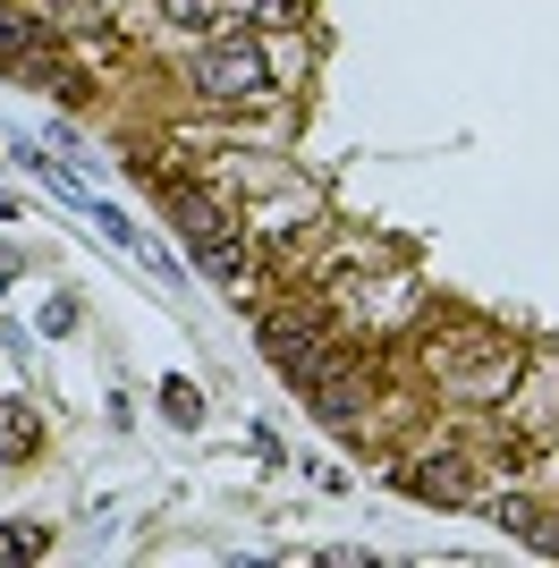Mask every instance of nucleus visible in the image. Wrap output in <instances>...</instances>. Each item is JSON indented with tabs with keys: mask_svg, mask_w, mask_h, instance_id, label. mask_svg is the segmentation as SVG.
I'll return each mask as SVG.
<instances>
[{
	"mask_svg": "<svg viewBox=\"0 0 559 568\" xmlns=\"http://www.w3.org/2000/svg\"><path fill=\"white\" fill-rule=\"evenodd\" d=\"M212 9H221V0H170V18H186V26H204Z\"/></svg>",
	"mask_w": 559,
	"mask_h": 568,
	"instance_id": "obj_6",
	"label": "nucleus"
},
{
	"mask_svg": "<svg viewBox=\"0 0 559 568\" xmlns=\"http://www.w3.org/2000/svg\"><path fill=\"white\" fill-rule=\"evenodd\" d=\"M34 551H43L34 526H0V560H34Z\"/></svg>",
	"mask_w": 559,
	"mask_h": 568,
	"instance_id": "obj_5",
	"label": "nucleus"
},
{
	"mask_svg": "<svg viewBox=\"0 0 559 568\" xmlns=\"http://www.w3.org/2000/svg\"><path fill=\"white\" fill-rule=\"evenodd\" d=\"M195 85H204L212 102L255 94V85H263V51H255V43H212L204 60H195Z\"/></svg>",
	"mask_w": 559,
	"mask_h": 568,
	"instance_id": "obj_1",
	"label": "nucleus"
},
{
	"mask_svg": "<svg viewBox=\"0 0 559 568\" xmlns=\"http://www.w3.org/2000/svg\"><path fill=\"white\" fill-rule=\"evenodd\" d=\"M272 356H280L297 382H323V348H314L305 332H288V323H272Z\"/></svg>",
	"mask_w": 559,
	"mask_h": 568,
	"instance_id": "obj_2",
	"label": "nucleus"
},
{
	"mask_svg": "<svg viewBox=\"0 0 559 568\" xmlns=\"http://www.w3.org/2000/svg\"><path fill=\"white\" fill-rule=\"evenodd\" d=\"M416 493L424 500H475V484L458 475V458H433V467H416Z\"/></svg>",
	"mask_w": 559,
	"mask_h": 568,
	"instance_id": "obj_3",
	"label": "nucleus"
},
{
	"mask_svg": "<svg viewBox=\"0 0 559 568\" xmlns=\"http://www.w3.org/2000/svg\"><path fill=\"white\" fill-rule=\"evenodd\" d=\"M34 43H43V34H34V26H26L18 9H9V0H0V60H26Z\"/></svg>",
	"mask_w": 559,
	"mask_h": 568,
	"instance_id": "obj_4",
	"label": "nucleus"
}]
</instances>
